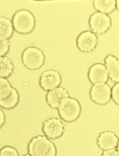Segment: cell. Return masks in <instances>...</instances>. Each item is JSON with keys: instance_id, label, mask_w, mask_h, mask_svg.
<instances>
[{"instance_id": "cell-1", "label": "cell", "mask_w": 119, "mask_h": 156, "mask_svg": "<svg viewBox=\"0 0 119 156\" xmlns=\"http://www.w3.org/2000/svg\"><path fill=\"white\" fill-rule=\"evenodd\" d=\"M14 30L17 33L27 35L34 30L35 18L32 13L26 9H21L14 14L12 21Z\"/></svg>"}, {"instance_id": "cell-2", "label": "cell", "mask_w": 119, "mask_h": 156, "mask_svg": "<svg viewBox=\"0 0 119 156\" xmlns=\"http://www.w3.org/2000/svg\"><path fill=\"white\" fill-rule=\"evenodd\" d=\"M58 109L60 118L67 122H72L77 120L81 112L79 101L70 97L61 100Z\"/></svg>"}, {"instance_id": "cell-3", "label": "cell", "mask_w": 119, "mask_h": 156, "mask_svg": "<svg viewBox=\"0 0 119 156\" xmlns=\"http://www.w3.org/2000/svg\"><path fill=\"white\" fill-rule=\"evenodd\" d=\"M21 61L23 64L27 69L31 70H37L44 65L45 56L43 52L40 48L30 46L23 51Z\"/></svg>"}, {"instance_id": "cell-4", "label": "cell", "mask_w": 119, "mask_h": 156, "mask_svg": "<svg viewBox=\"0 0 119 156\" xmlns=\"http://www.w3.org/2000/svg\"><path fill=\"white\" fill-rule=\"evenodd\" d=\"M53 144L47 136H37L33 138L28 144V154L32 156H48Z\"/></svg>"}, {"instance_id": "cell-5", "label": "cell", "mask_w": 119, "mask_h": 156, "mask_svg": "<svg viewBox=\"0 0 119 156\" xmlns=\"http://www.w3.org/2000/svg\"><path fill=\"white\" fill-rule=\"evenodd\" d=\"M111 90L110 87L106 83L95 84L92 86L90 90V97L95 103L99 105H105L111 99Z\"/></svg>"}, {"instance_id": "cell-6", "label": "cell", "mask_w": 119, "mask_h": 156, "mask_svg": "<svg viewBox=\"0 0 119 156\" xmlns=\"http://www.w3.org/2000/svg\"><path fill=\"white\" fill-rule=\"evenodd\" d=\"M89 24L93 32L98 34L105 33L111 26V19L107 14L100 12L94 13L90 17Z\"/></svg>"}, {"instance_id": "cell-7", "label": "cell", "mask_w": 119, "mask_h": 156, "mask_svg": "<svg viewBox=\"0 0 119 156\" xmlns=\"http://www.w3.org/2000/svg\"><path fill=\"white\" fill-rule=\"evenodd\" d=\"M61 83L60 73L55 70H46L42 73L39 80V84L44 90L49 91L59 87Z\"/></svg>"}, {"instance_id": "cell-8", "label": "cell", "mask_w": 119, "mask_h": 156, "mask_svg": "<svg viewBox=\"0 0 119 156\" xmlns=\"http://www.w3.org/2000/svg\"><path fill=\"white\" fill-rule=\"evenodd\" d=\"M42 130L47 138L55 139L63 135L64 125L60 119L53 118L44 122Z\"/></svg>"}, {"instance_id": "cell-9", "label": "cell", "mask_w": 119, "mask_h": 156, "mask_svg": "<svg viewBox=\"0 0 119 156\" xmlns=\"http://www.w3.org/2000/svg\"><path fill=\"white\" fill-rule=\"evenodd\" d=\"M98 38L96 34L87 31L81 33L77 38V43L78 48L85 53L91 52L96 48Z\"/></svg>"}, {"instance_id": "cell-10", "label": "cell", "mask_w": 119, "mask_h": 156, "mask_svg": "<svg viewBox=\"0 0 119 156\" xmlns=\"http://www.w3.org/2000/svg\"><path fill=\"white\" fill-rule=\"evenodd\" d=\"M88 77L90 81L93 85L99 83H106L109 77L106 66L100 63H96L90 67Z\"/></svg>"}, {"instance_id": "cell-11", "label": "cell", "mask_w": 119, "mask_h": 156, "mask_svg": "<svg viewBox=\"0 0 119 156\" xmlns=\"http://www.w3.org/2000/svg\"><path fill=\"white\" fill-rule=\"evenodd\" d=\"M119 139L116 134L111 131H105L100 134L97 139V144L104 151L117 148Z\"/></svg>"}, {"instance_id": "cell-12", "label": "cell", "mask_w": 119, "mask_h": 156, "mask_svg": "<svg viewBox=\"0 0 119 156\" xmlns=\"http://www.w3.org/2000/svg\"><path fill=\"white\" fill-rule=\"evenodd\" d=\"M70 97L68 92L61 87H58L48 92L46 96L47 104L51 108L58 109L60 101L64 98Z\"/></svg>"}, {"instance_id": "cell-13", "label": "cell", "mask_w": 119, "mask_h": 156, "mask_svg": "<svg viewBox=\"0 0 119 156\" xmlns=\"http://www.w3.org/2000/svg\"><path fill=\"white\" fill-rule=\"evenodd\" d=\"M109 77L113 82H119V61L115 56L110 55L104 60Z\"/></svg>"}, {"instance_id": "cell-14", "label": "cell", "mask_w": 119, "mask_h": 156, "mask_svg": "<svg viewBox=\"0 0 119 156\" xmlns=\"http://www.w3.org/2000/svg\"><path fill=\"white\" fill-rule=\"evenodd\" d=\"M14 30L10 20L5 17L0 18V41L9 40L12 36Z\"/></svg>"}, {"instance_id": "cell-15", "label": "cell", "mask_w": 119, "mask_h": 156, "mask_svg": "<svg viewBox=\"0 0 119 156\" xmlns=\"http://www.w3.org/2000/svg\"><path fill=\"white\" fill-rule=\"evenodd\" d=\"M0 77L6 78L10 76L13 73L14 66L12 62L6 56L0 57Z\"/></svg>"}, {"instance_id": "cell-16", "label": "cell", "mask_w": 119, "mask_h": 156, "mask_svg": "<svg viewBox=\"0 0 119 156\" xmlns=\"http://www.w3.org/2000/svg\"><path fill=\"white\" fill-rule=\"evenodd\" d=\"M19 101V95L17 90L13 87L12 94L7 98L0 100V105L3 109H11L15 107Z\"/></svg>"}, {"instance_id": "cell-17", "label": "cell", "mask_w": 119, "mask_h": 156, "mask_svg": "<svg viewBox=\"0 0 119 156\" xmlns=\"http://www.w3.org/2000/svg\"><path fill=\"white\" fill-rule=\"evenodd\" d=\"M94 6L99 12L108 14L112 12L116 7V1H94Z\"/></svg>"}, {"instance_id": "cell-18", "label": "cell", "mask_w": 119, "mask_h": 156, "mask_svg": "<svg viewBox=\"0 0 119 156\" xmlns=\"http://www.w3.org/2000/svg\"><path fill=\"white\" fill-rule=\"evenodd\" d=\"M13 87L6 78L0 77V100L6 99L10 96Z\"/></svg>"}, {"instance_id": "cell-19", "label": "cell", "mask_w": 119, "mask_h": 156, "mask_svg": "<svg viewBox=\"0 0 119 156\" xmlns=\"http://www.w3.org/2000/svg\"><path fill=\"white\" fill-rule=\"evenodd\" d=\"M10 43L8 40L0 41V56H5L10 49Z\"/></svg>"}, {"instance_id": "cell-20", "label": "cell", "mask_w": 119, "mask_h": 156, "mask_svg": "<svg viewBox=\"0 0 119 156\" xmlns=\"http://www.w3.org/2000/svg\"><path fill=\"white\" fill-rule=\"evenodd\" d=\"M18 153L15 148L10 146H6L2 148L0 152V156H18Z\"/></svg>"}, {"instance_id": "cell-21", "label": "cell", "mask_w": 119, "mask_h": 156, "mask_svg": "<svg viewBox=\"0 0 119 156\" xmlns=\"http://www.w3.org/2000/svg\"><path fill=\"white\" fill-rule=\"evenodd\" d=\"M111 98L114 102L119 105V82L117 83L112 88Z\"/></svg>"}, {"instance_id": "cell-22", "label": "cell", "mask_w": 119, "mask_h": 156, "mask_svg": "<svg viewBox=\"0 0 119 156\" xmlns=\"http://www.w3.org/2000/svg\"><path fill=\"white\" fill-rule=\"evenodd\" d=\"M102 156H119V153L117 148L104 151Z\"/></svg>"}, {"instance_id": "cell-23", "label": "cell", "mask_w": 119, "mask_h": 156, "mask_svg": "<svg viewBox=\"0 0 119 156\" xmlns=\"http://www.w3.org/2000/svg\"><path fill=\"white\" fill-rule=\"evenodd\" d=\"M0 122H1V128H2V126L4 124L5 122V115L4 112L2 109H1V111H0Z\"/></svg>"}, {"instance_id": "cell-24", "label": "cell", "mask_w": 119, "mask_h": 156, "mask_svg": "<svg viewBox=\"0 0 119 156\" xmlns=\"http://www.w3.org/2000/svg\"><path fill=\"white\" fill-rule=\"evenodd\" d=\"M116 7L119 11V0L116 1Z\"/></svg>"}, {"instance_id": "cell-25", "label": "cell", "mask_w": 119, "mask_h": 156, "mask_svg": "<svg viewBox=\"0 0 119 156\" xmlns=\"http://www.w3.org/2000/svg\"><path fill=\"white\" fill-rule=\"evenodd\" d=\"M117 149L118 151V152H119V140H118V144H117Z\"/></svg>"}]
</instances>
